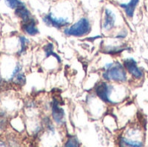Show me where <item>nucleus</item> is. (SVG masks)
Masks as SVG:
<instances>
[{
	"label": "nucleus",
	"mask_w": 148,
	"mask_h": 147,
	"mask_svg": "<svg viewBox=\"0 0 148 147\" xmlns=\"http://www.w3.org/2000/svg\"><path fill=\"white\" fill-rule=\"evenodd\" d=\"M23 30L29 36H36L39 32L36 21L33 18H30L29 21L23 23Z\"/></svg>",
	"instance_id": "8"
},
{
	"label": "nucleus",
	"mask_w": 148,
	"mask_h": 147,
	"mask_svg": "<svg viewBox=\"0 0 148 147\" xmlns=\"http://www.w3.org/2000/svg\"><path fill=\"white\" fill-rule=\"evenodd\" d=\"M124 66L127 70L136 79H140L142 77V71L138 67L136 61L134 58H128L124 61Z\"/></svg>",
	"instance_id": "5"
},
{
	"label": "nucleus",
	"mask_w": 148,
	"mask_h": 147,
	"mask_svg": "<svg viewBox=\"0 0 148 147\" xmlns=\"http://www.w3.org/2000/svg\"><path fill=\"white\" fill-rule=\"evenodd\" d=\"M54 48H53V44L52 43H48L47 45H45V47H44V52H45V55H46V57H49V56H50V55H53V56H55L56 59H57V61L59 62H61V59H60V57L54 52V49H53Z\"/></svg>",
	"instance_id": "12"
},
{
	"label": "nucleus",
	"mask_w": 148,
	"mask_h": 147,
	"mask_svg": "<svg viewBox=\"0 0 148 147\" xmlns=\"http://www.w3.org/2000/svg\"><path fill=\"white\" fill-rule=\"evenodd\" d=\"M5 3L8 7H10V9H13V10L16 9L20 4L23 3V2L20 0H5Z\"/></svg>",
	"instance_id": "15"
},
{
	"label": "nucleus",
	"mask_w": 148,
	"mask_h": 147,
	"mask_svg": "<svg viewBox=\"0 0 148 147\" xmlns=\"http://www.w3.org/2000/svg\"><path fill=\"white\" fill-rule=\"evenodd\" d=\"M21 69H22V67H21V65H17L16 68H15V69H14V71L12 72V74H11V76H10V81H12L13 79H14V77L18 74V73H20L21 72Z\"/></svg>",
	"instance_id": "18"
},
{
	"label": "nucleus",
	"mask_w": 148,
	"mask_h": 147,
	"mask_svg": "<svg viewBox=\"0 0 148 147\" xmlns=\"http://www.w3.org/2000/svg\"><path fill=\"white\" fill-rule=\"evenodd\" d=\"M112 92V87L107 82H101L95 88L97 96L106 103H113L110 100V94Z\"/></svg>",
	"instance_id": "3"
},
{
	"label": "nucleus",
	"mask_w": 148,
	"mask_h": 147,
	"mask_svg": "<svg viewBox=\"0 0 148 147\" xmlns=\"http://www.w3.org/2000/svg\"><path fill=\"white\" fill-rule=\"evenodd\" d=\"M43 22L45 23L46 25L48 26H53L55 28L60 29L63 26H66L68 24H69V22L66 19V18H62V17H56L54 16L51 13L45 15L42 17Z\"/></svg>",
	"instance_id": "4"
},
{
	"label": "nucleus",
	"mask_w": 148,
	"mask_h": 147,
	"mask_svg": "<svg viewBox=\"0 0 148 147\" xmlns=\"http://www.w3.org/2000/svg\"><path fill=\"white\" fill-rule=\"evenodd\" d=\"M0 146H5V144H3V141H0Z\"/></svg>",
	"instance_id": "19"
},
{
	"label": "nucleus",
	"mask_w": 148,
	"mask_h": 147,
	"mask_svg": "<svg viewBox=\"0 0 148 147\" xmlns=\"http://www.w3.org/2000/svg\"><path fill=\"white\" fill-rule=\"evenodd\" d=\"M125 49L124 48H121V47H114V48H109L107 51L109 53V54H115V53H119V52H121L123 51Z\"/></svg>",
	"instance_id": "17"
},
{
	"label": "nucleus",
	"mask_w": 148,
	"mask_h": 147,
	"mask_svg": "<svg viewBox=\"0 0 148 147\" xmlns=\"http://www.w3.org/2000/svg\"><path fill=\"white\" fill-rule=\"evenodd\" d=\"M115 15L109 9L105 10V16L102 23V28L105 30H110L114 27L115 24Z\"/></svg>",
	"instance_id": "7"
},
{
	"label": "nucleus",
	"mask_w": 148,
	"mask_h": 147,
	"mask_svg": "<svg viewBox=\"0 0 148 147\" xmlns=\"http://www.w3.org/2000/svg\"><path fill=\"white\" fill-rule=\"evenodd\" d=\"M139 1L140 0H130L129 3H121V4H120V6L125 10L126 15L127 16L133 17L134 10H135L137 5L139 3Z\"/></svg>",
	"instance_id": "10"
},
{
	"label": "nucleus",
	"mask_w": 148,
	"mask_h": 147,
	"mask_svg": "<svg viewBox=\"0 0 148 147\" xmlns=\"http://www.w3.org/2000/svg\"><path fill=\"white\" fill-rule=\"evenodd\" d=\"M52 117L54 120L59 125L64 122L65 113L64 110L59 106V102L57 101V100H54L52 102Z\"/></svg>",
	"instance_id": "6"
},
{
	"label": "nucleus",
	"mask_w": 148,
	"mask_h": 147,
	"mask_svg": "<svg viewBox=\"0 0 148 147\" xmlns=\"http://www.w3.org/2000/svg\"><path fill=\"white\" fill-rule=\"evenodd\" d=\"M104 73L102 75L106 81H114L124 82L127 81V73L124 68L119 62L108 63L104 67Z\"/></svg>",
	"instance_id": "1"
},
{
	"label": "nucleus",
	"mask_w": 148,
	"mask_h": 147,
	"mask_svg": "<svg viewBox=\"0 0 148 147\" xmlns=\"http://www.w3.org/2000/svg\"><path fill=\"white\" fill-rule=\"evenodd\" d=\"M15 13L19 18H21L23 23L27 22L31 18L30 12H29V9L26 7V5L23 3L22 4H20L16 9H15Z\"/></svg>",
	"instance_id": "9"
},
{
	"label": "nucleus",
	"mask_w": 148,
	"mask_h": 147,
	"mask_svg": "<svg viewBox=\"0 0 148 147\" xmlns=\"http://www.w3.org/2000/svg\"><path fill=\"white\" fill-rule=\"evenodd\" d=\"M91 30V25L88 18H81L78 22L64 29V33L67 36H82L88 34Z\"/></svg>",
	"instance_id": "2"
},
{
	"label": "nucleus",
	"mask_w": 148,
	"mask_h": 147,
	"mask_svg": "<svg viewBox=\"0 0 148 147\" xmlns=\"http://www.w3.org/2000/svg\"><path fill=\"white\" fill-rule=\"evenodd\" d=\"M65 146H79L80 144H79V141H78L76 137L71 136V137H69V139L66 142Z\"/></svg>",
	"instance_id": "16"
},
{
	"label": "nucleus",
	"mask_w": 148,
	"mask_h": 147,
	"mask_svg": "<svg viewBox=\"0 0 148 147\" xmlns=\"http://www.w3.org/2000/svg\"><path fill=\"white\" fill-rule=\"evenodd\" d=\"M120 145L122 146H142L143 145L140 142L138 141H134L131 139H127L126 138H121L120 141Z\"/></svg>",
	"instance_id": "11"
},
{
	"label": "nucleus",
	"mask_w": 148,
	"mask_h": 147,
	"mask_svg": "<svg viewBox=\"0 0 148 147\" xmlns=\"http://www.w3.org/2000/svg\"><path fill=\"white\" fill-rule=\"evenodd\" d=\"M13 81H15V83H16L17 85H23L25 83V75L23 73H18L13 79Z\"/></svg>",
	"instance_id": "14"
},
{
	"label": "nucleus",
	"mask_w": 148,
	"mask_h": 147,
	"mask_svg": "<svg viewBox=\"0 0 148 147\" xmlns=\"http://www.w3.org/2000/svg\"><path fill=\"white\" fill-rule=\"evenodd\" d=\"M19 41H20L21 49L18 51V55H22V54L25 53L26 50H27V47H28V44H29V40L24 36H20Z\"/></svg>",
	"instance_id": "13"
}]
</instances>
